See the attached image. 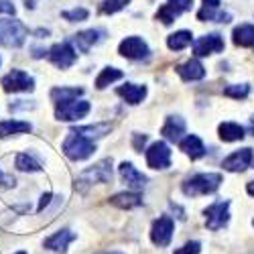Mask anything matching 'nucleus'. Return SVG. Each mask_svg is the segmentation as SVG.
<instances>
[{"label": "nucleus", "mask_w": 254, "mask_h": 254, "mask_svg": "<svg viewBox=\"0 0 254 254\" xmlns=\"http://www.w3.org/2000/svg\"><path fill=\"white\" fill-rule=\"evenodd\" d=\"M220 185H222L220 173H199L183 183V193L189 197L205 195V193H214Z\"/></svg>", "instance_id": "f257e3e1"}, {"label": "nucleus", "mask_w": 254, "mask_h": 254, "mask_svg": "<svg viewBox=\"0 0 254 254\" xmlns=\"http://www.w3.org/2000/svg\"><path fill=\"white\" fill-rule=\"evenodd\" d=\"M29 37V29L20 23V20H0V45L8 49H18L23 47L25 39Z\"/></svg>", "instance_id": "f03ea898"}, {"label": "nucleus", "mask_w": 254, "mask_h": 254, "mask_svg": "<svg viewBox=\"0 0 254 254\" xmlns=\"http://www.w3.org/2000/svg\"><path fill=\"white\" fill-rule=\"evenodd\" d=\"M94 151H96V144L88 138L75 134L73 130L67 134L65 140H63V153H65L71 161H86L94 155Z\"/></svg>", "instance_id": "7ed1b4c3"}, {"label": "nucleus", "mask_w": 254, "mask_h": 254, "mask_svg": "<svg viewBox=\"0 0 254 254\" xmlns=\"http://www.w3.org/2000/svg\"><path fill=\"white\" fill-rule=\"evenodd\" d=\"M110 181H112V161L104 159L98 165L86 169V171L77 177V187L86 189V187L96 185V183H110Z\"/></svg>", "instance_id": "20e7f679"}, {"label": "nucleus", "mask_w": 254, "mask_h": 254, "mask_svg": "<svg viewBox=\"0 0 254 254\" xmlns=\"http://www.w3.org/2000/svg\"><path fill=\"white\" fill-rule=\"evenodd\" d=\"M90 102L86 100H71V102H63V104H57L55 106V118L57 120H63V122H73V120H79L83 118L88 112H90Z\"/></svg>", "instance_id": "39448f33"}, {"label": "nucleus", "mask_w": 254, "mask_h": 254, "mask_svg": "<svg viewBox=\"0 0 254 254\" xmlns=\"http://www.w3.org/2000/svg\"><path fill=\"white\" fill-rule=\"evenodd\" d=\"M2 88L4 92H33L35 90V79L25 73L23 69H12L2 77Z\"/></svg>", "instance_id": "423d86ee"}, {"label": "nucleus", "mask_w": 254, "mask_h": 254, "mask_svg": "<svg viewBox=\"0 0 254 254\" xmlns=\"http://www.w3.org/2000/svg\"><path fill=\"white\" fill-rule=\"evenodd\" d=\"M205 224L209 230H220L228 224L230 220V201H216V203H211L205 211Z\"/></svg>", "instance_id": "0eeeda50"}, {"label": "nucleus", "mask_w": 254, "mask_h": 254, "mask_svg": "<svg viewBox=\"0 0 254 254\" xmlns=\"http://www.w3.org/2000/svg\"><path fill=\"white\" fill-rule=\"evenodd\" d=\"M118 51H120L122 57L134 59V61L146 59V57H149V53H151V51H149V45H146L140 37H126L122 43H120Z\"/></svg>", "instance_id": "6e6552de"}, {"label": "nucleus", "mask_w": 254, "mask_h": 254, "mask_svg": "<svg viewBox=\"0 0 254 254\" xmlns=\"http://www.w3.org/2000/svg\"><path fill=\"white\" fill-rule=\"evenodd\" d=\"M49 59L53 61V65H57L59 69H67L75 63L77 53L71 47V43H57V45H53L49 49Z\"/></svg>", "instance_id": "1a4fd4ad"}, {"label": "nucleus", "mask_w": 254, "mask_h": 254, "mask_svg": "<svg viewBox=\"0 0 254 254\" xmlns=\"http://www.w3.org/2000/svg\"><path fill=\"white\" fill-rule=\"evenodd\" d=\"M146 163L151 169H167L171 165V149L165 142H153L146 151Z\"/></svg>", "instance_id": "9d476101"}, {"label": "nucleus", "mask_w": 254, "mask_h": 254, "mask_svg": "<svg viewBox=\"0 0 254 254\" xmlns=\"http://www.w3.org/2000/svg\"><path fill=\"white\" fill-rule=\"evenodd\" d=\"M193 51L197 57H207V55H214V53H222L224 51V39L218 33H209L201 39L195 41Z\"/></svg>", "instance_id": "9b49d317"}, {"label": "nucleus", "mask_w": 254, "mask_h": 254, "mask_svg": "<svg viewBox=\"0 0 254 254\" xmlns=\"http://www.w3.org/2000/svg\"><path fill=\"white\" fill-rule=\"evenodd\" d=\"M252 161H254L252 149H242V151L232 153L228 159H224L222 167L226 169V171H232V173H242L252 165Z\"/></svg>", "instance_id": "f8f14e48"}, {"label": "nucleus", "mask_w": 254, "mask_h": 254, "mask_svg": "<svg viewBox=\"0 0 254 254\" xmlns=\"http://www.w3.org/2000/svg\"><path fill=\"white\" fill-rule=\"evenodd\" d=\"M173 238V220L171 218H159L155 220L153 228H151V240L157 244V246H167Z\"/></svg>", "instance_id": "ddd939ff"}, {"label": "nucleus", "mask_w": 254, "mask_h": 254, "mask_svg": "<svg viewBox=\"0 0 254 254\" xmlns=\"http://www.w3.org/2000/svg\"><path fill=\"white\" fill-rule=\"evenodd\" d=\"M191 2H193V0H169L165 6L159 8L157 18L163 20L165 25H171L181 12H185V10L191 8Z\"/></svg>", "instance_id": "4468645a"}, {"label": "nucleus", "mask_w": 254, "mask_h": 254, "mask_svg": "<svg viewBox=\"0 0 254 254\" xmlns=\"http://www.w3.org/2000/svg\"><path fill=\"white\" fill-rule=\"evenodd\" d=\"M104 37H106V33H104V31H100V29H90V31H81V33L73 35V39H71V41H73L75 47H77L81 53H88L94 45L102 43Z\"/></svg>", "instance_id": "2eb2a0df"}, {"label": "nucleus", "mask_w": 254, "mask_h": 254, "mask_svg": "<svg viewBox=\"0 0 254 254\" xmlns=\"http://www.w3.org/2000/svg\"><path fill=\"white\" fill-rule=\"evenodd\" d=\"M199 20H216V23H230L232 16L220 10V0H203V8L197 12Z\"/></svg>", "instance_id": "dca6fc26"}, {"label": "nucleus", "mask_w": 254, "mask_h": 254, "mask_svg": "<svg viewBox=\"0 0 254 254\" xmlns=\"http://www.w3.org/2000/svg\"><path fill=\"white\" fill-rule=\"evenodd\" d=\"M120 177H122V181L126 185L132 187V189H142L146 185V177L140 171H136V167L132 163H126V161L120 165Z\"/></svg>", "instance_id": "f3484780"}, {"label": "nucleus", "mask_w": 254, "mask_h": 254, "mask_svg": "<svg viewBox=\"0 0 254 254\" xmlns=\"http://www.w3.org/2000/svg\"><path fill=\"white\" fill-rule=\"evenodd\" d=\"M75 240V234L71 230H59V232H55V234L51 236V238H47L45 240V248L47 250H53V252H65L67 250V246H69V242H73Z\"/></svg>", "instance_id": "a211bd4d"}, {"label": "nucleus", "mask_w": 254, "mask_h": 254, "mask_svg": "<svg viewBox=\"0 0 254 254\" xmlns=\"http://www.w3.org/2000/svg\"><path fill=\"white\" fill-rule=\"evenodd\" d=\"M177 73L185 79V81H197V79H203L205 77V67L197 59H189L185 61L183 65L177 67Z\"/></svg>", "instance_id": "6ab92c4d"}, {"label": "nucleus", "mask_w": 254, "mask_h": 254, "mask_svg": "<svg viewBox=\"0 0 254 254\" xmlns=\"http://www.w3.org/2000/svg\"><path fill=\"white\" fill-rule=\"evenodd\" d=\"M118 96H122L128 104H140L146 96V86H138V83H124V86H120L118 90Z\"/></svg>", "instance_id": "aec40b11"}, {"label": "nucleus", "mask_w": 254, "mask_h": 254, "mask_svg": "<svg viewBox=\"0 0 254 254\" xmlns=\"http://www.w3.org/2000/svg\"><path fill=\"white\" fill-rule=\"evenodd\" d=\"M163 134L169 140H179L181 134H185V120L181 116H169L163 126Z\"/></svg>", "instance_id": "412c9836"}, {"label": "nucleus", "mask_w": 254, "mask_h": 254, "mask_svg": "<svg viewBox=\"0 0 254 254\" xmlns=\"http://www.w3.org/2000/svg\"><path fill=\"white\" fill-rule=\"evenodd\" d=\"M181 151H183L185 155H189L191 159H199V157L205 155V146H203V142L199 140V136L189 134L187 138L181 140Z\"/></svg>", "instance_id": "4be33fe9"}, {"label": "nucleus", "mask_w": 254, "mask_h": 254, "mask_svg": "<svg viewBox=\"0 0 254 254\" xmlns=\"http://www.w3.org/2000/svg\"><path fill=\"white\" fill-rule=\"evenodd\" d=\"M110 128H112V126L104 122V124H92V126H79V128H73V132L83 136V138H88V140H92V138L106 136L110 132Z\"/></svg>", "instance_id": "5701e85b"}, {"label": "nucleus", "mask_w": 254, "mask_h": 254, "mask_svg": "<svg viewBox=\"0 0 254 254\" xmlns=\"http://www.w3.org/2000/svg\"><path fill=\"white\" fill-rule=\"evenodd\" d=\"M220 138L226 140V142H234V140H242L244 138V128L240 124H234V122H224L220 124Z\"/></svg>", "instance_id": "b1692460"}, {"label": "nucleus", "mask_w": 254, "mask_h": 254, "mask_svg": "<svg viewBox=\"0 0 254 254\" xmlns=\"http://www.w3.org/2000/svg\"><path fill=\"white\" fill-rule=\"evenodd\" d=\"M234 43L240 47H254V25H240L232 33Z\"/></svg>", "instance_id": "393cba45"}, {"label": "nucleus", "mask_w": 254, "mask_h": 254, "mask_svg": "<svg viewBox=\"0 0 254 254\" xmlns=\"http://www.w3.org/2000/svg\"><path fill=\"white\" fill-rule=\"evenodd\" d=\"M110 203L120 209H132L142 203V197L138 193H116L110 197Z\"/></svg>", "instance_id": "a878e982"}, {"label": "nucleus", "mask_w": 254, "mask_h": 254, "mask_svg": "<svg viewBox=\"0 0 254 254\" xmlns=\"http://www.w3.org/2000/svg\"><path fill=\"white\" fill-rule=\"evenodd\" d=\"M191 41H193V35L189 31H177L173 35H169L167 45H169V49H171V51H181V49L191 45Z\"/></svg>", "instance_id": "bb28decb"}, {"label": "nucleus", "mask_w": 254, "mask_h": 254, "mask_svg": "<svg viewBox=\"0 0 254 254\" xmlns=\"http://www.w3.org/2000/svg\"><path fill=\"white\" fill-rule=\"evenodd\" d=\"M31 130L29 122H18V120H4L0 122V136H12V134H23Z\"/></svg>", "instance_id": "cd10ccee"}, {"label": "nucleus", "mask_w": 254, "mask_h": 254, "mask_svg": "<svg viewBox=\"0 0 254 254\" xmlns=\"http://www.w3.org/2000/svg\"><path fill=\"white\" fill-rule=\"evenodd\" d=\"M83 94L81 88H53L51 90V98L55 104H63V102H71L77 100Z\"/></svg>", "instance_id": "c85d7f7f"}, {"label": "nucleus", "mask_w": 254, "mask_h": 254, "mask_svg": "<svg viewBox=\"0 0 254 254\" xmlns=\"http://www.w3.org/2000/svg\"><path fill=\"white\" fill-rule=\"evenodd\" d=\"M14 165H16L18 171H29V173H39L41 169H43V167H41V163H39L37 159H33L29 153H20V155H16Z\"/></svg>", "instance_id": "c756f323"}, {"label": "nucleus", "mask_w": 254, "mask_h": 254, "mask_svg": "<svg viewBox=\"0 0 254 254\" xmlns=\"http://www.w3.org/2000/svg\"><path fill=\"white\" fill-rule=\"evenodd\" d=\"M122 75H124V73H122L120 69H116V67H106V69H102V73H100L98 79H96V88H98V90H104L106 86H110V83L122 79Z\"/></svg>", "instance_id": "7c9ffc66"}, {"label": "nucleus", "mask_w": 254, "mask_h": 254, "mask_svg": "<svg viewBox=\"0 0 254 254\" xmlns=\"http://www.w3.org/2000/svg\"><path fill=\"white\" fill-rule=\"evenodd\" d=\"M224 94L234 100H244L250 94V86H246V83H234V86L224 88Z\"/></svg>", "instance_id": "2f4dec72"}, {"label": "nucleus", "mask_w": 254, "mask_h": 254, "mask_svg": "<svg viewBox=\"0 0 254 254\" xmlns=\"http://www.w3.org/2000/svg\"><path fill=\"white\" fill-rule=\"evenodd\" d=\"M130 0H104L102 6H100V12L102 14H114L118 10H122Z\"/></svg>", "instance_id": "473e14b6"}, {"label": "nucleus", "mask_w": 254, "mask_h": 254, "mask_svg": "<svg viewBox=\"0 0 254 254\" xmlns=\"http://www.w3.org/2000/svg\"><path fill=\"white\" fill-rule=\"evenodd\" d=\"M88 10L86 8H73V10H65V12H61V16L69 20V23H81V20H86L88 18Z\"/></svg>", "instance_id": "72a5a7b5"}, {"label": "nucleus", "mask_w": 254, "mask_h": 254, "mask_svg": "<svg viewBox=\"0 0 254 254\" xmlns=\"http://www.w3.org/2000/svg\"><path fill=\"white\" fill-rule=\"evenodd\" d=\"M199 250H201L199 242H187L183 248L175 250V254H199Z\"/></svg>", "instance_id": "f704fd0d"}, {"label": "nucleus", "mask_w": 254, "mask_h": 254, "mask_svg": "<svg viewBox=\"0 0 254 254\" xmlns=\"http://www.w3.org/2000/svg\"><path fill=\"white\" fill-rule=\"evenodd\" d=\"M0 12H4V14H14V4H12V0H0Z\"/></svg>", "instance_id": "c9c22d12"}, {"label": "nucleus", "mask_w": 254, "mask_h": 254, "mask_svg": "<svg viewBox=\"0 0 254 254\" xmlns=\"http://www.w3.org/2000/svg\"><path fill=\"white\" fill-rule=\"evenodd\" d=\"M14 183H16V179L12 175H4L2 171H0V185L2 187H14Z\"/></svg>", "instance_id": "e433bc0d"}, {"label": "nucleus", "mask_w": 254, "mask_h": 254, "mask_svg": "<svg viewBox=\"0 0 254 254\" xmlns=\"http://www.w3.org/2000/svg\"><path fill=\"white\" fill-rule=\"evenodd\" d=\"M51 197H53L51 193H45L43 197H41V201H39V207H37V209H39V211H43V209H45V207L49 205V201H51Z\"/></svg>", "instance_id": "4c0bfd02"}, {"label": "nucleus", "mask_w": 254, "mask_h": 254, "mask_svg": "<svg viewBox=\"0 0 254 254\" xmlns=\"http://www.w3.org/2000/svg\"><path fill=\"white\" fill-rule=\"evenodd\" d=\"M144 142H146V136H140V134L134 136V146H136V151H140V144H144Z\"/></svg>", "instance_id": "58836bf2"}, {"label": "nucleus", "mask_w": 254, "mask_h": 254, "mask_svg": "<svg viewBox=\"0 0 254 254\" xmlns=\"http://www.w3.org/2000/svg\"><path fill=\"white\" fill-rule=\"evenodd\" d=\"M246 191H248V193H250V195L254 197V181H252V183H248V187H246Z\"/></svg>", "instance_id": "ea45409f"}, {"label": "nucleus", "mask_w": 254, "mask_h": 254, "mask_svg": "<svg viewBox=\"0 0 254 254\" xmlns=\"http://www.w3.org/2000/svg\"><path fill=\"white\" fill-rule=\"evenodd\" d=\"M35 2H37V0H25V6L27 8H35Z\"/></svg>", "instance_id": "a19ab883"}, {"label": "nucleus", "mask_w": 254, "mask_h": 254, "mask_svg": "<svg viewBox=\"0 0 254 254\" xmlns=\"http://www.w3.org/2000/svg\"><path fill=\"white\" fill-rule=\"evenodd\" d=\"M248 130H250V134H254V116L250 118V124H248Z\"/></svg>", "instance_id": "79ce46f5"}, {"label": "nucleus", "mask_w": 254, "mask_h": 254, "mask_svg": "<svg viewBox=\"0 0 254 254\" xmlns=\"http://www.w3.org/2000/svg\"><path fill=\"white\" fill-rule=\"evenodd\" d=\"M100 254H122V252H100Z\"/></svg>", "instance_id": "37998d69"}, {"label": "nucleus", "mask_w": 254, "mask_h": 254, "mask_svg": "<svg viewBox=\"0 0 254 254\" xmlns=\"http://www.w3.org/2000/svg\"><path fill=\"white\" fill-rule=\"evenodd\" d=\"M16 254H27V252H25V250H20V252H16Z\"/></svg>", "instance_id": "c03bdc74"}]
</instances>
